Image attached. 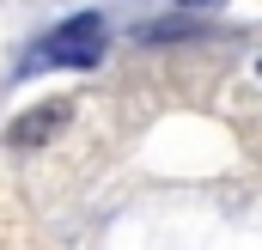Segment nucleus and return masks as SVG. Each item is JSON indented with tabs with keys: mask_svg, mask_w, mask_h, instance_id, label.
I'll use <instances>...</instances> for the list:
<instances>
[{
	"mask_svg": "<svg viewBox=\"0 0 262 250\" xmlns=\"http://www.w3.org/2000/svg\"><path fill=\"white\" fill-rule=\"evenodd\" d=\"M104 61V18L98 12H73L37 43V67H92Z\"/></svg>",
	"mask_w": 262,
	"mask_h": 250,
	"instance_id": "nucleus-1",
	"label": "nucleus"
},
{
	"mask_svg": "<svg viewBox=\"0 0 262 250\" xmlns=\"http://www.w3.org/2000/svg\"><path fill=\"white\" fill-rule=\"evenodd\" d=\"M61 122H67V104H43V110H31V116H18V122L6 128V140L12 147H43Z\"/></svg>",
	"mask_w": 262,
	"mask_h": 250,
	"instance_id": "nucleus-2",
	"label": "nucleus"
},
{
	"mask_svg": "<svg viewBox=\"0 0 262 250\" xmlns=\"http://www.w3.org/2000/svg\"><path fill=\"white\" fill-rule=\"evenodd\" d=\"M171 6H183V12H195V6H220V0H171Z\"/></svg>",
	"mask_w": 262,
	"mask_h": 250,
	"instance_id": "nucleus-3",
	"label": "nucleus"
}]
</instances>
